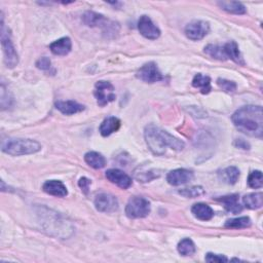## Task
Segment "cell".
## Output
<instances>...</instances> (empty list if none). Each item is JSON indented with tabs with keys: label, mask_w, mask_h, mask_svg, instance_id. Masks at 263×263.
I'll list each match as a JSON object with an SVG mask.
<instances>
[{
	"label": "cell",
	"mask_w": 263,
	"mask_h": 263,
	"mask_svg": "<svg viewBox=\"0 0 263 263\" xmlns=\"http://www.w3.org/2000/svg\"><path fill=\"white\" fill-rule=\"evenodd\" d=\"M159 177V175L154 174L153 172H144V173H140L139 175H136L137 180H139V182H149L151 180H153L154 178Z\"/></svg>",
	"instance_id": "obj_33"
},
{
	"label": "cell",
	"mask_w": 263,
	"mask_h": 263,
	"mask_svg": "<svg viewBox=\"0 0 263 263\" xmlns=\"http://www.w3.org/2000/svg\"><path fill=\"white\" fill-rule=\"evenodd\" d=\"M83 22L88 27H98L107 37H115L120 31L118 23L105 18L103 15L97 14L94 11H87L83 16Z\"/></svg>",
	"instance_id": "obj_4"
},
{
	"label": "cell",
	"mask_w": 263,
	"mask_h": 263,
	"mask_svg": "<svg viewBox=\"0 0 263 263\" xmlns=\"http://www.w3.org/2000/svg\"><path fill=\"white\" fill-rule=\"evenodd\" d=\"M150 213V203L141 196H134L126 207V214L129 218L138 219L148 216Z\"/></svg>",
	"instance_id": "obj_6"
},
{
	"label": "cell",
	"mask_w": 263,
	"mask_h": 263,
	"mask_svg": "<svg viewBox=\"0 0 263 263\" xmlns=\"http://www.w3.org/2000/svg\"><path fill=\"white\" fill-rule=\"evenodd\" d=\"M248 184L251 188L257 189L261 188L263 185V179H262V173L260 171H254L251 174H250L248 178Z\"/></svg>",
	"instance_id": "obj_29"
},
{
	"label": "cell",
	"mask_w": 263,
	"mask_h": 263,
	"mask_svg": "<svg viewBox=\"0 0 263 263\" xmlns=\"http://www.w3.org/2000/svg\"><path fill=\"white\" fill-rule=\"evenodd\" d=\"M191 212L195 218L202 221H208L210 219H212L214 216V211L212 210V208L209 205L203 203L193 205V207L191 208Z\"/></svg>",
	"instance_id": "obj_18"
},
{
	"label": "cell",
	"mask_w": 263,
	"mask_h": 263,
	"mask_svg": "<svg viewBox=\"0 0 263 263\" xmlns=\"http://www.w3.org/2000/svg\"><path fill=\"white\" fill-rule=\"evenodd\" d=\"M217 85L224 90L226 93H233L236 89V84L230 81H226V80H223V78H219L217 81Z\"/></svg>",
	"instance_id": "obj_31"
},
{
	"label": "cell",
	"mask_w": 263,
	"mask_h": 263,
	"mask_svg": "<svg viewBox=\"0 0 263 263\" xmlns=\"http://www.w3.org/2000/svg\"><path fill=\"white\" fill-rule=\"evenodd\" d=\"M90 180H88V178H81V180H80V182H78V185H80V187L82 188V190L86 193V194H88V187H89V185H90Z\"/></svg>",
	"instance_id": "obj_35"
},
{
	"label": "cell",
	"mask_w": 263,
	"mask_h": 263,
	"mask_svg": "<svg viewBox=\"0 0 263 263\" xmlns=\"http://www.w3.org/2000/svg\"><path fill=\"white\" fill-rule=\"evenodd\" d=\"M56 108L65 115H73L85 110V106L75 101H58Z\"/></svg>",
	"instance_id": "obj_16"
},
{
	"label": "cell",
	"mask_w": 263,
	"mask_h": 263,
	"mask_svg": "<svg viewBox=\"0 0 263 263\" xmlns=\"http://www.w3.org/2000/svg\"><path fill=\"white\" fill-rule=\"evenodd\" d=\"M192 86L196 88H200L202 94H209L211 91V78L201 73L196 74L192 81Z\"/></svg>",
	"instance_id": "obj_23"
},
{
	"label": "cell",
	"mask_w": 263,
	"mask_h": 263,
	"mask_svg": "<svg viewBox=\"0 0 263 263\" xmlns=\"http://www.w3.org/2000/svg\"><path fill=\"white\" fill-rule=\"evenodd\" d=\"M95 207L99 212L113 213L118 209V201L116 197L109 193H100L95 199Z\"/></svg>",
	"instance_id": "obj_10"
},
{
	"label": "cell",
	"mask_w": 263,
	"mask_h": 263,
	"mask_svg": "<svg viewBox=\"0 0 263 263\" xmlns=\"http://www.w3.org/2000/svg\"><path fill=\"white\" fill-rule=\"evenodd\" d=\"M193 179V173L186 169H177L171 172L167 176V181L173 186H179L186 184Z\"/></svg>",
	"instance_id": "obj_12"
},
{
	"label": "cell",
	"mask_w": 263,
	"mask_h": 263,
	"mask_svg": "<svg viewBox=\"0 0 263 263\" xmlns=\"http://www.w3.org/2000/svg\"><path fill=\"white\" fill-rule=\"evenodd\" d=\"M225 50H226V55H227V59L233 61L234 63L239 64V65H244V59L242 57L241 51L239 49V45L236 44V43L234 42H229L227 44H224Z\"/></svg>",
	"instance_id": "obj_21"
},
{
	"label": "cell",
	"mask_w": 263,
	"mask_h": 263,
	"mask_svg": "<svg viewBox=\"0 0 263 263\" xmlns=\"http://www.w3.org/2000/svg\"><path fill=\"white\" fill-rule=\"evenodd\" d=\"M106 178L118 187L123 189H128L132 185V179L123 171L117 169H111L106 171Z\"/></svg>",
	"instance_id": "obj_13"
},
{
	"label": "cell",
	"mask_w": 263,
	"mask_h": 263,
	"mask_svg": "<svg viewBox=\"0 0 263 263\" xmlns=\"http://www.w3.org/2000/svg\"><path fill=\"white\" fill-rule=\"evenodd\" d=\"M6 27L3 22V17L1 18V45L4 55V63L8 68H14L19 63L18 52L12 44L9 34L6 32Z\"/></svg>",
	"instance_id": "obj_5"
},
{
	"label": "cell",
	"mask_w": 263,
	"mask_h": 263,
	"mask_svg": "<svg viewBox=\"0 0 263 263\" xmlns=\"http://www.w3.org/2000/svg\"><path fill=\"white\" fill-rule=\"evenodd\" d=\"M243 202L248 209H260L263 205V194L261 192L249 193L243 197Z\"/></svg>",
	"instance_id": "obj_25"
},
{
	"label": "cell",
	"mask_w": 263,
	"mask_h": 263,
	"mask_svg": "<svg viewBox=\"0 0 263 263\" xmlns=\"http://www.w3.org/2000/svg\"><path fill=\"white\" fill-rule=\"evenodd\" d=\"M85 161L86 163L96 170L102 169L106 165V160H105V157L96 151H89L85 155Z\"/></svg>",
	"instance_id": "obj_20"
},
{
	"label": "cell",
	"mask_w": 263,
	"mask_h": 263,
	"mask_svg": "<svg viewBox=\"0 0 263 263\" xmlns=\"http://www.w3.org/2000/svg\"><path fill=\"white\" fill-rule=\"evenodd\" d=\"M144 137L149 150L154 155H164L167 147L172 148L176 151L183 150L185 144L183 141L177 139L173 135L168 133L154 125H148L144 131Z\"/></svg>",
	"instance_id": "obj_2"
},
{
	"label": "cell",
	"mask_w": 263,
	"mask_h": 263,
	"mask_svg": "<svg viewBox=\"0 0 263 263\" xmlns=\"http://www.w3.org/2000/svg\"><path fill=\"white\" fill-rule=\"evenodd\" d=\"M234 145H235V146H238L239 148H243V149H249V148H250L249 143H247V142L244 141L243 139H238V140H235Z\"/></svg>",
	"instance_id": "obj_36"
},
{
	"label": "cell",
	"mask_w": 263,
	"mask_h": 263,
	"mask_svg": "<svg viewBox=\"0 0 263 263\" xmlns=\"http://www.w3.org/2000/svg\"><path fill=\"white\" fill-rule=\"evenodd\" d=\"M181 195L189 197V199H194V197L201 196L205 194V190L201 186H195V187H190V188H184L178 191Z\"/></svg>",
	"instance_id": "obj_30"
},
{
	"label": "cell",
	"mask_w": 263,
	"mask_h": 263,
	"mask_svg": "<svg viewBox=\"0 0 263 263\" xmlns=\"http://www.w3.org/2000/svg\"><path fill=\"white\" fill-rule=\"evenodd\" d=\"M36 66H37V68L46 71V70L50 69L51 62H50V60L48 58L44 57V58H41L36 62Z\"/></svg>",
	"instance_id": "obj_34"
},
{
	"label": "cell",
	"mask_w": 263,
	"mask_h": 263,
	"mask_svg": "<svg viewBox=\"0 0 263 263\" xmlns=\"http://www.w3.org/2000/svg\"><path fill=\"white\" fill-rule=\"evenodd\" d=\"M71 47H72V43L69 37L60 38L49 45L51 52L56 56L68 55L71 50Z\"/></svg>",
	"instance_id": "obj_15"
},
{
	"label": "cell",
	"mask_w": 263,
	"mask_h": 263,
	"mask_svg": "<svg viewBox=\"0 0 263 263\" xmlns=\"http://www.w3.org/2000/svg\"><path fill=\"white\" fill-rule=\"evenodd\" d=\"M219 177L223 182L233 185L240 178V171L235 167H228L219 173Z\"/></svg>",
	"instance_id": "obj_24"
},
{
	"label": "cell",
	"mask_w": 263,
	"mask_h": 263,
	"mask_svg": "<svg viewBox=\"0 0 263 263\" xmlns=\"http://www.w3.org/2000/svg\"><path fill=\"white\" fill-rule=\"evenodd\" d=\"M195 245L190 239H184L178 244V252L182 256H191L195 253Z\"/></svg>",
	"instance_id": "obj_28"
},
{
	"label": "cell",
	"mask_w": 263,
	"mask_h": 263,
	"mask_svg": "<svg viewBox=\"0 0 263 263\" xmlns=\"http://www.w3.org/2000/svg\"><path fill=\"white\" fill-rule=\"evenodd\" d=\"M138 30L141 35L150 39V41H155L161 36V30L156 27L151 19L147 16H142L139 19Z\"/></svg>",
	"instance_id": "obj_11"
},
{
	"label": "cell",
	"mask_w": 263,
	"mask_h": 263,
	"mask_svg": "<svg viewBox=\"0 0 263 263\" xmlns=\"http://www.w3.org/2000/svg\"><path fill=\"white\" fill-rule=\"evenodd\" d=\"M41 149V143L31 139H8L2 143V151L12 156L33 154Z\"/></svg>",
	"instance_id": "obj_3"
},
{
	"label": "cell",
	"mask_w": 263,
	"mask_h": 263,
	"mask_svg": "<svg viewBox=\"0 0 263 263\" xmlns=\"http://www.w3.org/2000/svg\"><path fill=\"white\" fill-rule=\"evenodd\" d=\"M251 219L249 217H239L227 220L225 223V227L231 229H242L251 226Z\"/></svg>",
	"instance_id": "obj_27"
},
{
	"label": "cell",
	"mask_w": 263,
	"mask_h": 263,
	"mask_svg": "<svg viewBox=\"0 0 263 263\" xmlns=\"http://www.w3.org/2000/svg\"><path fill=\"white\" fill-rule=\"evenodd\" d=\"M43 189L47 194L58 196V197H64L68 194L67 188H66V186L61 181H58V180L46 181L43 185Z\"/></svg>",
	"instance_id": "obj_14"
},
{
	"label": "cell",
	"mask_w": 263,
	"mask_h": 263,
	"mask_svg": "<svg viewBox=\"0 0 263 263\" xmlns=\"http://www.w3.org/2000/svg\"><path fill=\"white\" fill-rule=\"evenodd\" d=\"M234 127L245 135L262 138L263 135V111L261 106L248 105L236 110L232 117Z\"/></svg>",
	"instance_id": "obj_1"
},
{
	"label": "cell",
	"mask_w": 263,
	"mask_h": 263,
	"mask_svg": "<svg viewBox=\"0 0 263 263\" xmlns=\"http://www.w3.org/2000/svg\"><path fill=\"white\" fill-rule=\"evenodd\" d=\"M217 201L224 204V208L226 211L232 214H238L242 212L243 207L239 203V195L231 194L227 196H222L220 199H217Z\"/></svg>",
	"instance_id": "obj_19"
},
{
	"label": "cell",
	"mask_w": 263,
	"mask_h": 263,
	"mask_svg": "<svg viewBox=\"0 0 263 263\" xmlns=\"http://www.w3.org/2000/svg\"><path fill=\"white\" fill-rule=\"evenodd\" d=\"M121 128V121L118 120L117 117L110 116L105 118L103 123L100 126V133L103 137H108L111 134H113L114 132L118 131V129Z\"/></svg>",
	"instance_id": "obj_17"
},
{
	"label": "cell",
	"mask_w": 263,
	"mask_h": 263,
	"mask_svg": "<svg viewBox=\"0 0 263 263\" xmlns=\"http://www.w3.org/2000/svg\"><path fill=\"white\" fill-rule=\"evenodd\" d=\"M206 261L207 262H227L228 259L224 255H218V254H213V253H208L206 256Z\"/></svg>",
	"instance_id": "obj_32"
},
{
	"label": "cell",
	"mask_w": 263,
	"mask_h": 263,
	"mask_svg": "<svg viewBox=\"0 0 263 263\" xmlns=\"http://www.w3.org/2000/svg\"><path fill=\"white\" fill-rule=\"evenodd\" d=\"M217 4L220 8L229 12V14L244 15L247 11L245 5L238 1H219L217 2Z\"/></svg>",
	"instance_id": "obj_22"
},
{
	"label": "cell",
	"mask_w": 263,
	"mask_h": 263,
	"mask_svg": "<svg viewBox=\"0 0 263 263\" xmlns=\"http://www.w3.org/2000/svg\"><path fill=\"white\" fill-rule=\"evenodd\" d=\"M205 52H206V54H208L211 58L216 59V60H220V61L228 60L224 44H223V45L209 44V45H207L205 47Z\"/></svg>",
	"instance_id": "obj_26"
},
{
	"label": "cell",
	"mask_w": 263,
	"mask_h": 263,
	"mask_svg": "<svg viewBox=\"0 0 263 263\" xmlns=\"http://www.w3.org/2000/svg\"><path fill=\"white\" fill-rule=\"evenodd\" d=\"M136 76L140 81L147 84L159 83L165 80L164 75L162 74V72L160 71L159 67H157V65L154 62H149L145 65H143L137 71Z\"/></svg>",
	"instance_id": "obj_7"
},
{
	"label": "cell",
	"mask_w": 263,
	"mask_h": 263,
	"mask_svg": "<svg viewBox=\"0 0 263 263\" xmlns=\"http://www.w3.org/2000/svg\"><path fill=\"white\" fill-rule=\"evenodd\" d=\"M95 97L99 106H105V105L114 101L116 97L114 93V87L108 82H98L95 87Z\"/></svg>",
	"instance_id": "obj_8"
},
{
	"label": "cell",
	"mask_w": 263,
	"mask_h": 263,
	"mask_svg": "<svg viewBox=\"0 0 263 263\" xmlns=\"http://www.w3.org/2000/svg\"><path fill=\"white\" fill-rule=\"evenodd\" d=\"M210 31V25L205 21H193L185 27V34L190 41L197 42L203 39Z\"/></svg>",
	"instance_id": "obj_9"
}]
</instances>
